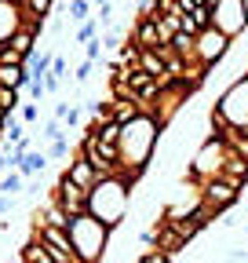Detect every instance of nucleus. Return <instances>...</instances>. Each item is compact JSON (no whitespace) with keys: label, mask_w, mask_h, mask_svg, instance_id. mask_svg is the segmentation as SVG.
<instances>
[{"label":"nucleus","mask_w":248,"mask_h":263,"mask_svg":"<svg viewBox=\"0 0 248 263\" xmlns=\"http://www.w3.org/2000/svg\"><path fill=\"white\" fill-rule=\"evenodd\" d=\"M161 132H164V124L153 114H139L135 121L124 124V132H120V172L132 186L150 168L153 154H157V143H161Z\"/></svg>","instance_id":"1"},{"label":"nucleus","mask_w":248,"mask_h":263,"mask_svg":"<svg viewBox=\"0 0 248 263\" xmlns=\"http://www.w3.org/2000/svg\"><path fill=\"white\" fill-rule=\"evenodd\" d=\"M128 209H132V183L124 179V176L102 179L95 190L88 194V212L95 216V219H102L110 230L128 219Z\"/></svg>","instance_id":"2"},{"label":"nucleus","mask_w":248,"mask_h":263,"mask_svg":"<svg viewBox=\"0 0 248 263\" xmlns=\"http://www.w3.org/2000/svg\"><path fill=\"white\" fill-rule=\"evenodd\" d=\"M70 238H73V249H77V256L84 263H99L106 245H110V227L102 219H95L91 212H84V216H73Z\"/></svg>","instance_id":"3"},{"label":"nucleus","mask_w":248,"mask_h":263,"mask_svg":"<svg viewBox=\"0 0 248 263\" xmlns=\"http://www.w3.org/2000/svg\"><path fill=\"white\" fill-rule=\"evenodd\" d=\"M226 157H230V146L223 136H208L197 154L190 157V164H186V176H190V183H208V179H219L223 168H226Z\"/></svg>","instance_id":"4"},{"label":"nucleus","mask_w":248,"mask_h":263,"mask_svg":"<svg viewBox=\"0 0 248 263\" xmlns=\"http://www.w3.org/2000/svg\"><path fill=\"white\" fill-rule=\"evenodd\" d=\"M230 51H234V37H226L223 29L208 26V29H201V33H197V44H194V62H201L204 70H215V66H219Z\"/></svg>","instance_id":"5"},{"label":"nucleus","mask_w":248,"mask_h":263,"mask_svg":"<svg viewBox=\"0 0 248 263\" xmlns=\"http://www.w3.org/2000/svg\"><path fill=\"white\" fill-rule=\"evenodd\" d=\"M215 110H219L234 128H244L248 124V73L237 77L219 99H215Z\"/></svg>","instance_id":"6"},{"label":"nucleus","mask_w":248,"mask_h":263,"mask_svg":"<svg viewBox=\"0 0 248 263\" xmlns=\"http://www.w3.org/2000/svg\"><path fill=\"white\" fill-rule=\"evenodd\" d=\"M212 26L223 29L226 37H237V33L248 29V0H219L212 8Z\"/></svg>","instance_id":"7"},{"label":"nucleus","mask_w":248,"mask_h":263,"mask_svg":"<svg viewBox=\"0 0 248 263\" xmlns=\"http://www.w3.org/2000/svg\"><path fill=\"white\" fill-rule=\"evenodd\" d=\"M237 201H241V186L226 183L223 176H219V179H208V183H201V205H204V209H212L215 216L230 212Z\"/></svg>","instance_id":"8"},{"label":"nucleus","mask_w":248,"mask_h":263,"mask_svg":"<svg viewBox=\"0 0 248 263\" xmlns=\"http://www.w3.org/2000/svg\"><path fill=\"white\" fill-rule=\"evenodd\" d=\"M88 194H91V190L77 186L66 172H62V176H58V183L51 186V197H55V201L66 209L70 216H84V212H88Z\"/></svg>","instance_id":"9"},{"label":"nucleus","mask_w":248,"mask_h":263,"mask_svg":"<svg viewBox=\"0 0 248 263\" xmlns=\"http://www.w3.org/2000/svg\"><path fill=\"white\" fill-rule=\"evenodd\" d=\"M26 26L22 0H0V44H11V37Z\"/></svg>","instance_id":"10"},{"label":"nucleus","mask_w":248,"mask_h":263,"mask_svg":"<svg viewBox=\"0 0 248 263\" xmlns=\"http://www.w3.org/2000/svg\"><path fill=\"white\" fill-rule=\"evenodd\" d=\"M66 176L77 183V186H84V190H95L99 183H102V176H99V168H95V164H91L88 157H73L70 164H66Z\"/></svg>","instance_id":"11"},{"label":"nucleus","mask_w":248,"mask_h":263,"mask_svg":"<svg viewBox=\"0 0 248 263\" xmlns=\"http://www.w3.org/2000/svg\"><path fill=\"white\" fill-rule=\"evenodd\" d=\"M132 41H135L142 51L161 48V26H157V18H139L135 29H132Z\"/></svg>","instance_id":"12"},{"label":"nucleus","mask_w":248,"mask_h":263,"mask_svg":"<svg viewBox=\"0 0 248 263\" xmlns=\"http://www.w3.org/2000/svg\"><path fill=\"white\" fill-rule=\"evenodd\" d=\"M51 66H55V55H48V51H33V55L26 59L29 81H44V77L51 73Z\"/></svg>","instance_id":"13"},{"label":"nucleus","mask_w":248,"mask_h":263,"mask_svg":"<svg viewBox=\"0 0 248 263\" xmlns=\"http://www.w3.org/2000/svg\"><path fill=\"white\" fill-rule=\"evenodd\" d=\"M208 26H212V8H194V11L182 15V29L194 33V37H197L201 29H208Z\"/></svg>","instance_id":"14"},{"label":"nucleus","mask_w":248,"mask_h":263,"mask_svg":"<svg viewBox=\"0 0 248 263\" xmlns=\"http://www.w3.org/2000/svg\"><path fill=\"white\" fill-rule=\"evenodd\" d=\"M0 84L22 91L29 84V70H26V66H0Z\"/></svg>","instance_id":"15"},{"label":"nucleus","mask_w":248,"mask_h":263,"mask_svg":"<svg viewBox=\"0 0 248 263\" xmlns=\"http://www.w3.org/2000/svg\"><path fill=\"white\" fill-rule=\"evenodd\" d=\"M48 161H51V157H48L44 150H29V154L22 157V164H18V172H22L26 179H33L37 172H44V168H48Z\"/></svg>","instance_id":"16"},{"label":"nucleus","mask_w":248,"mask_h":263,"mask_svg":"<svg viewBox=\"0 0 248 263\" xmlns=\"http://www.w3.org/2000/svg\"><path fill=\"white\" fill-rule=\"evenodd\" d=\"M139 62H142V48L135 41L117 48V66H120V70H139Z\"/></svg>","instance_id":"17"},{"label":"nucleus","mask_w":248,"mask_h":263,"mask_svg":"<svg viewBox=\"0 0 248 263\" xmlns=\"http://www.w3.org/2000/svg\"><path fill=\"white\" fill-rule=\"evenodd\" d=\"M91 11H95V4H91V0H66V15H70L77 26L88 22V18H95Z\"/></svg>","instance_id":"18"},{"label":"nucleus","mask_w":248,"mask_h":263,"mask_svg":"<svg viewBox=\"0 0 248 263\" xmlns=\"http://www.w3.org/2000/svg\"><path fill=\"white\" fill-rule=\"evenodd\" d=\"M26 190V176L18 172V168H11L4 179H0V194H4V197H15V194H22Z\"/></svg>","instance_id":"19"},{"label":"nucleus","mask_w":248,"mask_h":263,"mask_svg":"<svg viewBox=\"0 0 248 263\" xmlns=\"http://www.w3.org/2000/svg\"><path fill=\"white\" fill-rule=\"evenodd\" d=\"M0 106H4L8 114L22 110V91H15V88H4V84H0Z\"/></svg>","instance_id":"20"},{"label":"nucleus","mask_w":248,"mask_h":263,"mask_svg":"<svg viewBox=\"0 0 248 263\" xmlns=\"http://www.w3.org/2000/svg\"><path fill=\"white\" fill-rule=\"evenodd\" d=\"M99 37V18H88L77 26V44H88V41H95Z\"/></svg>","instance_id":"21"},{"label":"nucleus","mask_w":248,"mask_h":263,"mask_svg":"<svg viewBox=\"0 0 248 263\" xmlns=\"http://www.w3.org/2000/svg\"><path fill=\"white\" fill-rule=\"evenodd\" d=\"M66 132H70V128L55 117V121H48V124H44V132H40V136H44L48 143H55V139H66Z\"/></svg>","instance_id":"22"},{"label":"nucleus","mask_w":248,"mask_h":263,"mask_svg":"<svg viewBox=\"0 0 248 263\" xmlns=\"http://www.w3.org/2000/svg\"><path fill=\"white\" fill-rule=\"evenodd\" d=\"M175 256L172 252H164V249H150V252H142L139 256V263H172Z\"/></svg>","instance_id":"23"},{"label":"nucleus","mask_w":248,"mask_h":263,"mask_svg":"<svg viewBox=\"0 0 248 263\" xmlns=\"http://www.w3.org/2000/svg\"><path fill=\"white\" fill-rule=\"evenodd\" d=\"M102 51H106L102 37H95V41H88V44H84V59H91V62H99V59H102Z\"/></svg>","instance_id":"24"},{"label":"nucleus","mask_w":248,"mask_h":263,"mask_svg":"<svg viewBox=\"0 0 248 263\" xmlns=\"http://www.w3.org/2000/svg\"><path fill=\"white\" fill-rule=\"evenodd\" d=\"M26 95H29V103H40V99L48 95V84L44 81H29L26 84Z\"/></svg>","instance_id":"25"},{"label":"nucleus","mask_w":248,"mask_h":263,"mask_svg":"<svg viewBox=\"0 0 248 263\" xmlns=\"http://www.w3.org/2000/svg\"><path fill=\"white\" fill-rule=\"evenodd\" d=\"M91 73H95V62H91V59H84V62L77 66V73H73V81H77V84H88V81H91Z\"/></svg>","instance_id":"26"},{"label":"nucleus","mask_w":248,"mask_h":263,"mask_svg":"<svg viewBox=\"0 0 248 263\" xmlns=\"http://www.w3.org/2000/svg\"><path fill=\"white\" fill-rule=\"evenodd\" d=\"M18 117H22L26 124H37V117H40V110H37V103H22V110H18Z\"/></svg>","instance_id":"27"},{"label":"nucleus","mask_w":248,"mask_h":263,"mask_svg":"<svg viewBox=\"0 0 248 263\" xmlns=\"http://www.w3.org/2000/svg\"><path fill=\"white\" fill-rule=\"evenodd\" d=\"M66 154H70V143H66V139H55V143L48 146V157H51V161H58V157H66Z\"/></svg>","instance_id":"28"},{"label":"nucleus","mask_w":248,"mask_h":263,"mask_svg":"<svg viewBox=\"0 0 248 263\" xmlns=\"http://www.w3.org/2000/svg\"><path fill=\"white\" fill-rule=\"evenodd\" d=\"M51 73L58 77V81H66L70 73H66V59H62V55H55V66H51Z\"/></svg>","instance_id":"29"},{"label":"nucleus","mask_w":248,"mask_h":263,"mask_svg":"<svg viewBox=\"0 0 248 263\" xmlns=\"http://www.w3.org/2000/svg\"><path fill=\"white\" fill-rule=\"evenodd\" d=\"M15 209V197H4V194H0V216H8Z\"/></svg>","instance_id":"30"},{"label":"nucleus","mask_w":248,"mask_h":263,"mask_svg":"<svg viewBox=\"0 0 248 263\" xmlns=\"http://www.w3.org/2000/svg\"><path fill=\"white\" fill-rule=\"evenodd\" d=\"M11 172V161H8V154H0V176H8Z\"/></svg>","instance_id":"31"},{"label":"nucleus","mask_w":248,"mask_h":263,"mask_svg":"<svg viewBox=\"0 0 248 263\" xmlns=\"http://www.w3.org/2000/svg\"><path fill=\"white\" fill-rule=\"evenodd\" d=\"M4 121H8V110H4V106H0V128H4Z\"/></svg>","instance_id":"32"},{"label":"nucleus","mask_w":248,"mask_h":263,"mask_svg":"<svg viewBox=\"0 0 248 263\" xmlns=\"http://www.w3.org/2000/svg\"><path fill=\"white\" fill-rule=\"evenodd\" d=\"M0 136H4V128H0Z\"/></svg>","instance_id":"33"},{"label":"nucleus","mask_w":248,"mask_h":263,"mask_svg":"<svg viewBox=\"0 0 248 263\" xmlns=\"http://www.w3.org/2000/svg\"><path fill=\"white\" fill-rule=\"evenodd\" d=\"M244 230H248V223H244Z\"/></svg>","instance_id":"34"}]
</instances>
